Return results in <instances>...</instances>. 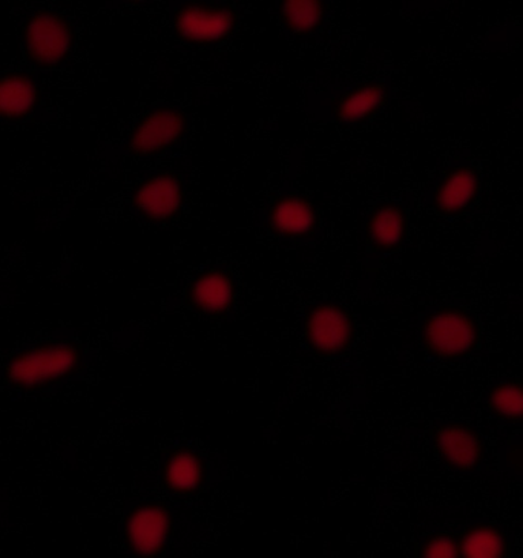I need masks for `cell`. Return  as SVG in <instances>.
Returning a JSON list of instances; mask_svg holds the SVG:
<instances>
[{
	"instance_id": "obj_8",
	"label": "cell",
	"mask_w": 523,
	"mask_h": 558,
	"mask_svg": "<svg viewBox=\"0 0 523 558\" xmlns=\"http://www.w3.org/2000/svg\"><path fill=\"white\" fill-rule=\"evenodd\" d=\"M183 202L182 180L171 172L149 177L133 195L134 209L150 222L171 220L182 209Z\"/></svg>"
},
{
	"instance_id": "obj_15",
	"label": "cell",
	"mask_w": 523,
	"mask_h": 558,
	"mask_svg": "<svg viewBox=\"0 0 523 558\" xmlns=\"http://www.w3.org/2000/svg\"><path fill=\"white\" fill-rule=\"evenodd\" d=\"M386 97L387 89L381 83H364L335 101V119L348 124L363 122L382 107Z\"/></svg>"
},
{
	"instance_id": "obj_12",
	"label": "cell",
	"mask_w": 523,
	"mask_h": 558,
	"mask_svg": "<svg viewBox=\"0 0 523 558\" xmlns=\"http://www.w3.org/2000/svg\"><path fill=\"white\" fill-rule=\"evenodd\" d=\"M440 459L454 470H473L482 459L479 437L461 425H447L436 435Z\"/></svg>"
},
{
	"instance_id": "obj_13",
	"label": "cell",
	"mask_w": 523,
	"mask_h": 558,
	"mask_svg": "<svg viewBox=\"0 0 523 558\" xmlns=\"http://www.w3.org/2000/svg\"><path fill=\"white\" fill-rule=\"evenodd\" d=\"M408 235V215L391 203L375 207L367 221V240L379 252H391L402 246Z\"/></svg>"
},
{
	"instance_id": "obj_10",
	"label": "cell",
	"mask_w": 523,
	"mask_h": 558,
	"mask_svg": "<svg viewBox=\"0 0 523 558\" xmlns=\"http://www.w3.org/2000/svg\"><path fill=\"white\" fill-rule=\"evenodd\" d=\"M479 186L481 179L476 171L469 166H458L439 181L433 192V206L439 214L457 217L472 205Z\"/></svg>"
},
{
	"instance_id": "obj_20",
	"label": "cell",
	"mask_w": 523,
	"mask_h": 558,
	"mask_svg": "<svg viewBox=\"0 0 523 558\" xmlns=\"http://www.w3.org/2000/svg\"><path fill=\"white\" fill-rule=\"evenodd\" d=\"M459 556H461V549L450 535H435L428 538L421 553V558H459Z\"/></svg>"
},
{
	"instance_id": "obj_18",
	"label": "cell",
	"mask_w": 523,
	"mask_h": 558,
	"mask_svg": "<svg viewBox=\"0 0 523 558\" xmlns=\"http://www.w3.org/2000/svg\"><path fill=\"white\" fill-rule=\"evenodd\" d=\"M462 558H506L507 542L500 531L491 526H474L462 537Z\"/></svg>"
},
{
	"instance_id": "obj_2",
	"label": "cell",
	"mask_w": 523,
	"mask_h": 558,
	"mask_svg": "<svg viewBox=\"0 0 523 558\" xmlns=\"http://www.w3.org/2000/svg\"><path fill=\"white\" fill-rule=\"evenodd\" d=\"M74 29L66 17L50 10L36 11L22 28V45L33 65L52 70L63 65L74 50Z\"/></svg>"
},
{
	"instance_id": "obj_19",
	"label": "cell",
	"mask_w": 523,
	"mask_h": 558,
	"mask_svg": "<svg viewBox=\"0 0 523 558\" xmlns=\"http://www.w3.org/2000/svg\"><path fill=\"white\" fill-rule=\"evenodd\" d=\"M490 407L499 416L521 421L523 418V386L518 383H500L488 396Z\"/></svg>"
},
{
	"instance_id": "obj_1",
	"label": "cell",
	"mask_w": 523,
	"mask_h": 558,
	"mask_svg": "<svg viewBox=\"0 0 523 558\" xmlns=\"http://www.w3.org/2000/svg\"><path fill=\"white\" fill-rule=\"evenodd\" d=\"M81 364V350L73 342H48L14 354L7 364L5 375L11 386L39 390L66 379Z\"/></svg>"
},
{
	"instance_id": "obj_14",
	"label": "cell",
	"mask_w": 523,
	"mask_h": 558,
	"mask_svg": "<svg viewBox=\"0 0 523 558\" xmlns=\"http://www.w3.org/2000/svg\"><path fill=\"white\" fill-rule=\"evenodd\" d=\"M39 104V88L32 75L9 73L0 83V111L9 122L25 119Z\"/></svg>"
},
{
	"instance_id": "obj_4",
	"label": "cell",
	"mask_w": 523,
	"mask_h": 558,
	"mask_svg": "<svg viewBox=\"0 0 523 558\" xmlns=\"http://www.w3.org/2000/svg\"><path fill=\"white\" fill-rule=\"evenodd\" d=\"M190 128L186 112L174 107L153 109L135 124L127 137V153L135 157H154L179 145Z\"/></svg>"
},
{
	"instance_id": "obj_5",
	"label": "cell",
	"mask_w": 523,
	"mask_h": 558,
	"mask_svg": "<svg viewBox=\"0 0 523 558\" xmlns=\"http://www.w3.org/2000/svg\"><path fill=\"white\" fill-rule=\"evenodd\" d=\"M235 11L228 5L209 2L184 3L177 10V36L190 44L208 45L228 39L236 28Z\"/></svg>"
},
{
	"instance_id": "obj_16",
	"label": "cell",
	"mask_w": 523,
	"mask_h": 558,
	"mask_svg": "<svg viewBox=\"0 0 523 558\" xmlns=\"http://www.w3.org/2000/svg\"><path fill=\"white\" fill-rule=\"evenodd\" d=\"M206 465L197 452L179 450L172 452L163 465V482L169 492L192 494L205 484Z\"/></svg>"
},
{
	"instance_id": "obj_7",
	"label": "cell",
	"mask_w": 523,
	"mask_h": 558,
	"mask_svg": "<svg viewBox=\"0 0 523 558\" xmlns=\"http://www.w3.org/2000/svg\"><path fill=\"white\" fill-rule=\"evenodd\" d=\"M353 320L341 305L325 303L312 308L306 319V338L312 350L323 356H338L353 341Z\"/></svg>"
},
{
	"instance_id": "obj_9",
	"label": "cell",
	"mask_w": 523,
	"mask_h": 558,
	"mask_svg": "<svg viewBox=\"0 0 523 558\" xmlns=\"http://www.w3.org/2000/svg\"><path fill=\"white\" fill-rule=\"evenodd\" d=\"M187 300L203 315H226L235 303V282L226 271H203L191 282Z\"/></svg>"
},
{
	"instance_id": "obj_3",
	"label": "cell",
	"mask_w": 523,
	"mask_h": 558,
	"mask_svg": "<svg viewBox=\"0 0 523 558\" xmlns=\"http://www.w3.org/2000/svg\"><path fill=\"white\" fill-rule=\"evenodd\" d=\"M421 339L428 353L442 360H457L472 352L479 341V327L472 316L458 308L431 313L421 327Z\"/></svg>"
},
{
	"instance_id": "obj_11",
	"label": "cell",
	"mask_w": 523,
	"mask_h": 558,
	"mask_svg": "<svg viewBox=\"0 0 523 558\" xmlns=\"http://www.w3.org/2000/svg\"><path fill=\"white\" fill-rule=\"evenodd\" d=\"M318 226V214L308 199L299 195H284L269 210V228L284 239L311 235Z\"/></svg>"
},
{
	"instance_id": "obj_17",
	"label": "cell",
	"mask_w": 523,
	"mask_h": 558,
	"mask_svg": "<svg viewBox=\"0 0 523 558\" xmlns=\"http://www.w3.org/2000/svg\"><path fill=\"white\" fill-rule=\"evenodd\" d=\"M280 19L289 32L307 36L325 22L326 5L321 0H284L280 3Z\"/></svg>"
},
{
	"instance_id": "obj_6",
	"label": "cell",
	"mask_w": 523,
	"mask_h": 558,
	"mask_svg": "<svg viewBox=\"0 0 523 558\" xmlns=\"http://www.w3.org/2000/svg\"><path fill=\"white\" fill-rule=\"evenodd\" d=\"M172 534V515L161 504L135 507L125 520V541L138 558H156L167 549Z\"/></svg>"
}]
</instances>
